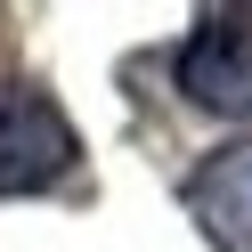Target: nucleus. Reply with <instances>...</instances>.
I'll return each instance as SVG.
<instances>
[{"mask_svg":"<svg viewBox=\"0 0 252 252\" xmlns=\"http://www.w3.org/2000/svg\"><path fill=\"white\" fill-rule=\"evenodd\" d=\"M82 163L65 106L25 73H0V195H41Z\"/></svg>","mask_w":252,"mask_h":252,"instance_id":"obj_1","label":"nucleus"},{"mask_svg":"<svg viewBox=\"0 0 252 252\" xmlns=\"http://www.w3.org/2000/svg\"><path fill=\"white\" fill-rule=\"evenodd\" d=\"M179 90H187V106H203V114L252 122V33L203 17L195 33H187V49H179Z\"/></svg>","mask_w":252,"mask_h":252,"instance_id":"obj_2","label":"nucleus"},{"mask_svg":"<svg viewBox=\"0 0 252 252\" xmlns=\"http://www.w3.org/2000/svg\"><path fill=\"white\" fill-rule=\"evenodd\" d=\"M187 212H195V228L212 236L220 252H252V138L195 163V179H187Z\"/></svg>","mask_w":252,"mask_h":252,"instance_id":"obj_3","label":"nucleus"}]
</instances>
